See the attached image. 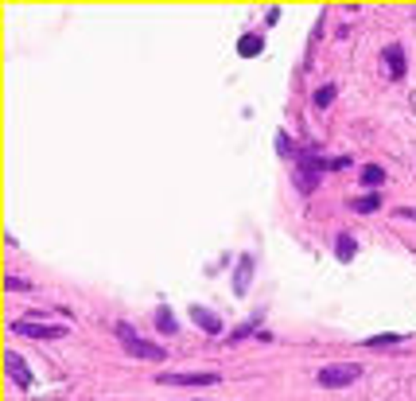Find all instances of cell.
<instances>
[{
    "instance_id": "6da1fadb",
    "label": "cell",
    "mask_w": 416,
    "mask_h": 401,
    "mask_svg": "<svg viewBox=\"0 0 416 401\" xmlns=\"http://www.w3.org/2000/svg\"><path fill=\"white\" fill-rule=\"evenodd\" d=\"M117 339L125 343V351L133 355V359H152V362H164L167 359L164 347H152L148 339H141V335L133 331V324H117Z\"/></svg>"
},
{
    "instance_id": "7a4b0ae2",
    "label": "cell",
    "mask_w": 416,
    "mask_h": 401,
    "mask_svg": "<svg viewBox=\"0 0 416 401\" xmlns=\"http://www.w3.org/2000/svg\"><path fill=\"white\" fill-rule=\"evenodd\" d=\"M358 378H362L358 362H334V367L319 370V386H323V390H342V386L358 382Z\"/></svg>"
},
{
    "instance_id": "3957f363",
    "label": "cell",
    "mask_w": 416,
    "mask_h": 401,
    "mask_svg": "<svg viewBox=\"0 0 416 401\" xmlns=\"http://www.w3.org/2000/svg\"><path fill=\"white\" fill-rule=\"evenodd\" d=\"M12 331L16 335H32V339H63V335H67V327L63 324H32V319H16V324H12Z\"/></svg>"
},
{
    "instance_id": "277c9868",
    "label": "cell",
    "mask_w": 416,
    "mask_h": 401,
    "mask_svg": "<svg viewBox=\"0 0 416 401\" xmlns=\"http://www.w3.org/2000/svg\"><path fill=\"white\" fill-rule=\"evenodd\" d=\"M160 382L164 386H214V382H222V378H218L214 370H202V374H164Z\"/></svg>"
},
{
    "instance_id": "5b68a950",
    "label": "cell",
    "mask_w": 416,
    "mask_h": 401,
    "mask_svg": "<svg viewBox=\"0 0 416 401\" xmlns=\"http://www.w3.org/2000/svg\"><path fill=\"white\" fill-rule=\"evenodd\" d=\"M4 370H8V378H12L16 386H32V367H27V362L20 359L16 351L4 355Z\"/></svg>"
},
{
    "instance_id": "8992f818",
    "label": "cell",
    "mask_w": 416,
    "mask_h": 401,
    "mask_svg": "<svg viewBox=\"0 0 416 401\" xmlns=\"http://www.w3.org/2000/svg\"><path fill=\"white\" fill-rule=\"evenodd\" d=\"M382 63L389 70V78H405V51H401V43H389L382 51Z\"/></svg>"
},
{
    "instance_id": "52a82bcc",
    "label": "cell",
    "mask_w": 416,
    "mask_h": 401,
    "mask_svg": "<svg viewBox=\"0 0 416 401\" xmlns=\"http://www.w3.org/2000/svg\"><path fill=\"white\" fill-rule=\"evenodd\" d=\"M191 316H195V324L202 327V331H222V319L214 316V312H207V308H191Z\"/></svg>"
},
{
    "instance_id": "ba28073f",
    "label": "cell",
    "mask_w": 416,
    "mask_h": 401,
    "mask_svg": "<svg viewBox=\"0 0 416 401\" xmlns=\"http://www.w3.org/2000/svg\"><path fill=\"white\" fill-rule=\"evenodd\" d=\"M261 51H265V39H261V35H242V39H238V55H245V59H253Z\"/></svg>"
},
{
    "instance_id": "9c48e42d",
    "label": "cell",
    "mask_w": 416,
    "mask_h": 401,
    "mask_svg": "<svg viewBox=\"0 0 416 401\" xmlns=\"http://www.w3.org/2000/svg\"><path fill=\"white\" fill-rule=\"evenodd\" d=\"M350 207L358 210V215H374V210L382 207V195H362V199H354Z\"/></svg>"
},
{
    "instance_id": "30bf717a",
    "label": "cell",
    "mask_w": 416,
    "mask_h": 401,
    "mask_svg": "<svg viewBox=\"0 0 416 401\" xmlns=\"http://www.w3.org/2000/svg\"><path fill=\"white\" fill-rule=\"evenodd\" d=\"M249 273H253V257H242V265H238V281H233V293H245Z\"/></svg>"
},
{
    "instance_id": "8fae6325",
    "label": "cell",
    "mask_w": 416,
    "mask_h": 401,
    "mask_svg": "<svg viewBox=\"0 0 416 401\" xmlns=\"http://www.w3.org/2000/svg\"><path fill=\"white\" fill-rule=\"evenodd\" d=\"M362 184H366V187H382L385 184V172L377 164H366V167H362Z\"/></svg>"
},
{
    "instance_id": "7c38bea8",
    "label": "cell",
    "mask_w": 416,
    "mask_h": 401,
    "mask_svg": "<svg viewBox=\"0 0 416 401\" xmlns=\"http://www.w3.org/2000/svg\"><path fill=\"white\" fill-rule=\"evenodd\" d=\"M334 253H339V261H354V238H350V234H339V242H334Z\"/></svg>"
},
{
    "instance_id": "4fadbf2b",
    "label": "cell",
    "mask_w": 416,
    "mask_h": 401,
    "mask_svg": "<svg viewBox=\"0 0 416 401\" xmlns=\"http://www.w3.org/2000/svg\"><path fill=\"white\" fill-rule=\"evenodd\" d=\"M156 327H160V331H164V335H171V331H175V327H179V324H175V319H171V312H167V308H156Z\"/></svg>"
},
{
    "instance_id": "5bb4252c",
    "label": "cell",
    "mask_w": 416,
    "mask_h": 401,
    "mask_svg": "<svg viewBox=\"0 0 416 401\" xmlns=\"http://www.w3.org/2000/svg\"><path fill=\"white\" fill-rule=\"evenodd\" d=\"M331 98H334V82H327V86H319V90H316V106L319 109L331 106Z\"/></svg>"
},
{
    "instance_id": "9a60e30c",
    "label": "cell",
    "mask_w": 416,
    "mask_h": 401,
    "mask_svg": "<svg viewBox=\"0 0 416 401\" xmlns=\"http://www.w3.org/2000/svg\"><path fill=\"white\" fill-rule=\"evenodd\" d=\"M397 343H405L401 335H374V339H366V347H397Z\"/></svg>"
},
{
    "instance_id": "2e32d148",
    "label": "cell",
    "mask_w": 416,
    "mask_h": 401,
    "mask_svg": "<svg viewBox=\"0 0 416 401\" xmlns=\"http://www.w3.org/2000/svg\"><path fill=\"white\" fill-rule=\"evenodd\" d=\"M342 167H350V156H334V160H327V172H342Z\"/></svg>"
},
{
    "instance_id": "e0dca14e",
    "label": "cell",
    "mask_w": 416,
    "mask_h": 401,
    "mask_svg": "<svg viewBox=\"0 0 416 401\" xmlns=\"http://www.w3.org/2000/svg\"><path fill=\"white\" fill-rule=\"evenodd\" d=\"M276 148H280L284 156H292V141H288V136H284V133H276Z\"/></svg>"
},
{
    "instance_id": "ac0fdd59",
    "label": "cell",
    "mask_w": 416,
    "mask_h": 401,
    "mask_svg": "<svg viewBox=\"0 0 416 401\" xmlns=\"http://www.w3.org/2000/svg\"><path fill=\"white\" fill-rule=\"evenodd\" d=\"M8 288H12V293H24V288H32V284L20 281V276H8Z\"/></svg>"
},
{
    "instance_id": "d6986e66",
    "label": "cell",
    "mask_w": 416,
    "mask_h": 401,
    "mask_svg": "<svg viewBox=\"0 0 416 401\" xmlns=\"http://www.w3.org/2000/svg\"><path fill=\"white\" fill-rule=\"evenodd\" d=\"M397 218H412V222H416V210H412V207H405V210H397Z\"/></svg>"
}]
</instances>
